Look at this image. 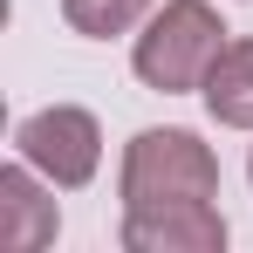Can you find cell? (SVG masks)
Here are the masks:
<instances>
[{"label":"cell","mask_w":253,"mask_h":253,"mask_svg":"<svg viewBox=\"0 0 253 253\" xmlns=\"http://www.w3.org/2000/svg\"><path fill=\"white\" fill-rule=\"evenodd\" d=\"M48 192H55V185H48L28 158H14V165L0 171V240L14 253H42L48 240L62 233V212H55Z\"/></svg>","instance_id":"5"},{"label":"cell","mask_w":253,"mask_h":253,"mask_svg":"<svg viewBox=\"0 0 253 253\" xmlns=\"http://www.w3.org/2000/svg\"><path fill=\"white\" fill-rule=\"evenodd\" d=\"M124 206H178V199H219V158L199 130H137L117 171Z\"/></svg>","instance_id":"2"},{"label":"cell","mask_w":253,"mask_h":253,"mask_svg":"<svg viewBox=\"0 0 253 253\" xmlns=\"http://www.w3.org/2000/svg\"><path fill=\"white\" fill-rule=\"evenodd\" d=\"M14 151L42 171L55 192H76V185H89L96 165H103V130H96V117L76 110V103H48L35 117H21Z\"/></svg>","instance_id":"3"},{"label":"cell","mask_w":253,"mask_h":253,"mask_svg":"<svg viewBox=\"0 0 253 253\" xmlns=\"http://www.w3.org/2000/svg\"><path fill=\"white\" fill-rule=\"evenodd\" d=\"M219 48H226V21L212 14V0H165L151 7L144 35L130 48V69L158 96H185V89H206V69L219 62Z\"/></svg>","instance_id":"1"},{"label":"cell","mask_w":253,"mask_h":253,"mask_svg":"<svg viewBox=\"0 0 253 253\" xmlns=\"http://www.w3.org/2000/svg\"><path fill=\"white\" fill-rule=\"evenodd\" d=\"M247 178H253V158H247Z\"/></svg>","instance_id":"8"},{"label":"cell","mask_w":253,"mask_h":253,"mask_svg":"<svg viewBox=\"0 0 253 253\" xmlns=\"http://www.w3.org/2000/svg\"><path fill=\"white\" fill-rule=\"evenodd\" d=\"M130 253H219L226 247V219L212 199H178V206H124Z\"/></svg>","instance_id":"4"},{"label":"cell","mask_w":253,"mask_h":253,"mask_svg":"<svg viewBox=\"0 0 253 253\" xmlns=\"http://www.w3.org/2000/svg\"><path fill=\"white\" fill-rule=\"evenodd\" d=\"M206 110H212V124H226V130H253V35H240V42H226L219 48V62L206 69Z\"/></svg>","instance_id":"6"},{"label":"cell","mask_w":253,"mask_h":253,"mask_svg":"<svg viewBox=\"0 0 253 253\" xmlns=\"http://www.w3.org/2000/svg\"><path fill=\"white\" fill-rule=\"evenodd\" d=\"M158 0H62V21L89 35V42H110V35H130L137 21H151Z\"/></svg>","instance_id":"7"}]
</instances>
